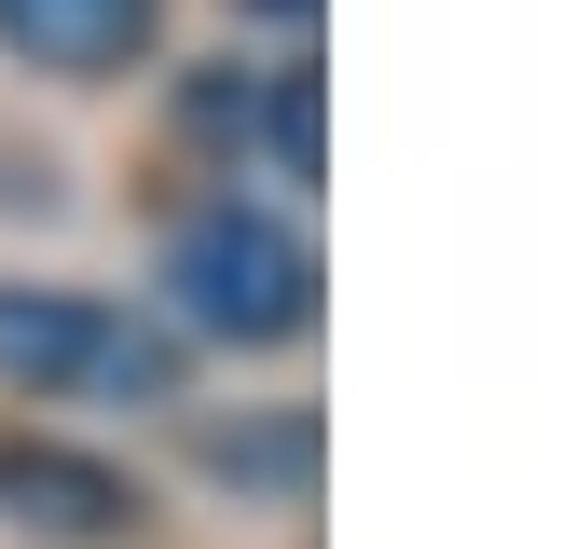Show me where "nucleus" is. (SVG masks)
I'll list each match as a JSON object with an SVG mask.
<instances>
[{
  "mask_svg": "<svg viewBox=\"0 0 563 549\" xmlns=\"http://www.w3.org/2000/svg\"><path fill=\"white\" fill-rule=\"evenodd\" d=\"M165 302L207 344H289V329H317V247L262 206H192L165 234Z\"/></svg>",
  "mask_w": 563,
  "mask_h": 549,
  "instance_id": "1",
  "label": "nucleus"
},
{
  "mask_svg": "<svg viewBox=\"0 0 563 549\" xmlns=\"http://www.w3.org/2000/svg\"><path fill=\"white\" fill-rule=\"evenodd\" d=\"M0 384L27 399H179V329L82 289H0Z\"/></svg>",
  "mask_w": 563,
  "mask_h": 549,
  "instance_id": "2",
  "label": "nucleus"
},
{
  "mask_svg": "<svg viewBox=\"0 0 563 549\" xmlns=\"http://www.w3.org/2000/svg\"><path fill=\"white\" fill-rule=\"evenodd\" d=\"M0 522H27V536H124L137 481L69 453V439H0Z\"/></svg>",
  "mask_w": 563,
  "mask_h": 549,
  "instance_id": "3",
  "label": "nucleus"
},
{
  "mask_svg": "<svg viewBox=\"0 0 563 549\" xmlns=\"http://www.w3.org/2000/svg\"><path fill=\"white\" fill-rule=\"evenodd\" d=\"M152 27H165V0H0V42H14L27 69H55V82L137 69V55H152Z\"/></svg>",
  "mask_w": 563,
  "mask_h": 549,
  "instance_id": "4",
  "label": "nucleus"
},
{
  "mask_svg": "<svg viewBox=\"0 0 563 549\" xmlns=\"http://www.w3.org/2000/svg\"><path fill=\"white\" fill-rule=\"evenodd\" d=\"M207 481L302 494V481H317V426H302V412H275V426H207Z\"/></svg>",
  "mask_w": 563,
  "mask_h": 549,
  "instance_id": "5",
  "label": "nucleus"
},
{
  "mask_svg": "<svg viewBox=\"0 0 563 549\" xmlns=\"http://www.w3.org/2000/svg\"><path fill=\"white\" fill-rule=\"evenodd\" d=\"M262 165L317 179V69H262Z\"/></svg>",
  "mask_w": 563,
  "mask_h": 549,
  "instance_id": "6",
  "label": "nucleus"
},
{
  "mask_svg": "<svg viewBox=\"0 0 563 549\" xmlns=\"http://www.w3.org/2000/svg\"><path fill=\"white\" fill-rule=\"evenodd\" d=\"M179 124H192V137H234V152H262V69H234V82L207 69V82L179 97Z\"/></svg>",
  "mask_w": 563,
  "mask_h": 549,
  "instance_id": "7",
  "label": "nucleus"
},
{
  "mask_svg": "<svg viewBox=\"0 0 563 549\" xmlns=\"http://www.w3.org/2000/svg\"><path fill=\"white\" fill-rule=\"evenodd\" d=\"M247 14H262V27H317V0H247Z\"/></svg>",
  "mask_w": 563,
  "mask_h": 549,
  "instance_id": "8",
  "label": "nucleus"
}]
</instances>
